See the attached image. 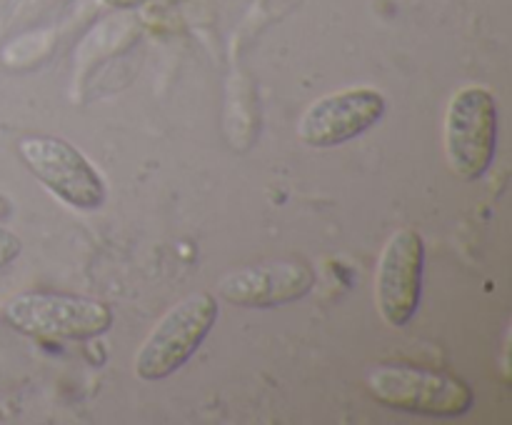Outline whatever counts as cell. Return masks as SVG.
I'll use <instances>...</instances> for the list:
<instances>
[{
	"label": "cell",
	"instance_id": "3",
	"mask_svg": "<svg viewBox=\"0 0 512 425\" xmlns=\"http://www.w3.org/2000/svg\"><path fill=\"white\" fill-rule=\"evenodd\" d=\"M5 320L30 338L90 340L108 333L113 310L85 295L20 293L5 305Z\"/></svg>",
	"mask_w": 512,
	"mask_h": 425
},
{
	"label": "cell",
	"instance_id": "8",
	"mask_svg": "<svg viewBox=\"0 0 512 425\" xmlns=\"http://www.w3.org/2000/svg\"><path fill=\"white\" fill-rule=\"evenodd\" d=\"M315 273L303 260H268L233 270L218 283V295L240 308H278L313 290Z\"/></svg>",
	"mask_w": 512,
	"mask_h": 425
},
{
	"label": "cell",
	"instance_id": "9",
	"mask_svg": "<svg viewBox=\"0 0 512 425\" xmlns=\"http://www.w3.org/2000/svg\"><path fill=\"white\" fill-rule=\"evenodd\" d=\"M20 253H23V240H20L13 230L0 225V270L8 268L10 263H15V260L20 258Z\"/></svg>",
	"mask_w": 512,
	"mask_h": 425
},
{
	"label": "cell",
	"instance_id": "7",
	"mask_svg": "<svg viewBox=\"0 0 512 425\" xmlns=\"http://www.w3.org/2000/svg\"><path fill=\"white\" fill-rule=\"evenodd\" d=\"M385 108L388 103L375 88H350L323 95L300 118L298 138L310 148H335L375 128Z\"/></svg>",
	"mask_w": 512,
	"mask_h": 425
},
{
	"label": "cell",
	"instance_id": "5",
	"mask_svg": "<svg viewBox=\"0 0 512 425\" xmlns=\"http://www.w3.org/2000/svg\"><path fill=\"white\" fill-rule=\"evenodd\" d=\"M498 148V100L483 85L458 90L445 113V153L460 180H478L490 170Z\"/></svg>",
	"mask_w": 512,
	"mask_h": 425
},
{
	"label": "cell",
	"instance_id": "2",
	"mask_svg": "<svg viewBox=\"0 0 512 425\" xmlns=\"http://www.w3.org/2000/svg\"><path fill=\"white\" fill-rule=\"evenodd\" d=\"M218 320V298L195 293L175 303L155 323L135 355V375L140 380H165L178 373L203 345Z\"/></svg>",
	"mask_w": 512,
	"mask_h": 425
},
{
	"label": "cell",
	"instance_id": "6",
	"mask_svg": "<svg viewBox=\"0 0 512 425\" xmlns=\"http://www.w3.org/2000/svg\"><path fill=\"white\" fill-rule=\"evenodd\" d=\"M425 243L418 230L393 233L380 253L375 270V303L393 328H403L415 318L423 298Z\"/></svg>",
	"mask_w": 512,
	"mask_h": 425
},
{
	"label": "cell",
	"instance_id": "1",
	"mask_svg": "<svg viewBox=\"0 0 512 425\" xmlns=\"http://www.w3.org/2000/svg\"><path fill=\"white\" fill-rule=\"evenodd\" d=\"M368 390L385 408L428 418H460L475 405L463 378L418 365H378L370 370Z\"/></svg>",
	"mask_w": 512,
	"mask_h": 425
},
{
	"label": "cell",
	"instance_id": "4",
	"mask_svg": "<svg viewBox=\"0 0 512 425\" xmlns=\"http://www.w3.org/2000/svg\"><path fill=\"white\" fill-rule=\"evenodd\" d=\"M18 155L33 178L70 208L98 210L105 203L108 188L98 168L68 140L45 133L23 135Z\"/></svg>",
	"mask_w": 512,
	"mask_h": 425
}]
</instances>
